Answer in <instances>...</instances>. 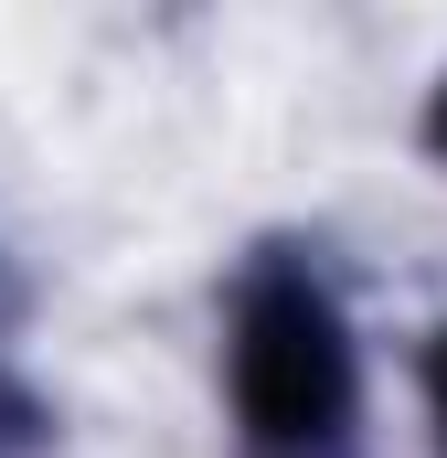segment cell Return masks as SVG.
Instances as JSON below:
<instances>
[{
    "mask_svg": "<svg viewBox=\"0 0 447 458\" xmlns=\"http://www.w3.org/2000/svg\"><path fill=\"white\" fill-rule=\"evenodd\" d=\"M214 416L234 458H373V331L320 234H256L224 267Z\"/></svg>",
    "mask_w": 447,
    "mask_h": 458,
    "instance_id": "obj_1",
    "label": "cell"
},
{
    "mask_svg": "<svg viewBox=\"0 0 447 458\" xmlns=\"http://www.w3.org/2000/svg\"><path fill=\"white\" fill-rule=\"evenodd\" d=\"M43 437H54V405L21 373V277L0 256V458H43Z\"/></svg>",
    "mask_w": 447,
    "mask_h": 458,
    "instance_id": "obj_2",
    "label": "cell"
},
{
    "mask_svg": "<svg viewBox=\"0 0 447 458\" xmlns=\"http://www.w3.org/2000/svg\"><path fill=\"white\" fill-rule=\"evenodd\" d=\"M416 405H426V448L447 458V320L416 342Z\"/></svg>",
    "mask_w": 447,
    "mask_h": 458,
    "instance_id": "obj_3",
    "label": "cell"
},
{
    "mask_svg": "<svg viewBox=\"0 0 447 458\" xmlns=\"http://www.w3.org/2000/svg\"><path fill=\"white\" fill-rule=\"evenodd\" d=\"M416 149H426V171L447 182V64L426 75V97H416Z\"/></svg>",
    "mask_w": 447,
    "mask_h": 458,
    "instance_id": "obj_4",
    "label": "cell"
}]
</instances>
